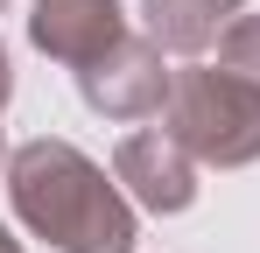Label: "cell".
Here are the masks:
<instances>
[{"label": "cell", "instance_id": "6", "mask_svg": "<svg viewBox=\"0 0 260 253\" xmlns=\"http://www.w3.org/2000/svg\"><path fill=\"white\" fill-rule=\"evenodd\" d=\"M141 21H148V42H162L176 56H204L239 14L225 0H141Z\"/></svg>", "mask_w": 260, "mask_h": 253}, {"label": "cell", "instance_id": "2", "mask_svg": "<svg viewBox=\"0 0 260 253\" xmlns=\"http://www.w3.org/2000/svg\"><path fill=\"white\" fill-rule=\"evenodd\" d=\"M162 126L211 169H246L260 162V84L232 78L225 64H190L176 71Z\"/></svg>", "mask_w": 260, "mask_h": 253}, {"label": "cell", "instance_id": "3", "mask_svg": "<svg viewBox=\"0 0 260 253\" xmlns=\"http://www.w3.org/2000/svg\"><path fill=\"white\" fill-rule=\"evenodd\" d=\"M169 84H176V71L162 64V42H148V36L113 42L99 64L78 71V91H85V106L99 120H148V113H162Z\"/></svg>", "mask_w": 260, "mask_h": 253}, {"label": "cell", "instance_id": "8", "mask_svg": "<svg viewBox=\"0 0 260 253\" xmlns=\"http://www.w3.org/2000/svg\"><path fill=\"white\" fill-rule=\"evenodd\" d=\"M7 91H14V64H7V42H0V106H7Z\"/></svg>", "mask_w": 260, "mask_h": 253}, {"label": "cell", "instance_id": "7", "mask_svg": "<svg viewBox=\"0 0 260 253\" xmlns=\"http://www.w3.org/2000/svg\"><path fill=\"white\" fill-rule=\"evenodd\" d=\"M218 64H225L232 78L260 84V14H239V21L218 36Z\"/></svg>", "mask_w": 260, "mask_h": 253}, {"label": "cell", "instance_id": "1", "mask_svg": "<svg viewBox=\"0 0 260 253\" xmlns=\"http://www.w3.org/2000/svg\"><path fill=\"white\" fill-rule=\"evenodd\" d=\"M7 197L14 218L56 253H134L141 239L127 190L106 183V169L56 134H36L7 155Z\"/></svg>", "mask_w": 260, "mask_h": 253}, {"label": "cell", "instance_id": "11", "mask_svg": "<svg viewBox=\"0 0 260 253\" xmlns=\"http://www.w3.org/2000/svg\"><path fill=\"white\" fill-rule=\"evenodd\" d=\"M0 169H7V141H0Z\"/></svg>", "mask_w": 260, "mask_h": 253}, {"label": "cell", "instance_id": "12", "mask_svg": "<svg viewBox=\"0 0 260 253\" xmlns=\"http://www.w3.org/2000/svg\"><path fill=\"white\" fill-rule=\"evenodd\" d=\"M0 7H7V0H0Z\"/></svg>", "mask_w": 260, "mask_h": 253}, {"label": "cell", "instance_id": "9", "mask_svg": "<svg viewBox=\"0 0 260 253\" xmlns=\"http://www.w3.org/2000/svg\"><path fill=\"white\" fill-rule=\"evenodd\" d=\"M0 253H21V239H14V232H7V225H0Z\"/></svg>", "mask_w": 260, "mask_h": 253}, {"label": "cell", "instance_id": "5", "mask_svg": "<svg viewBox=\"0 0 260 253\" xmlns=\"http://www.w3.org/2000/svg\"><path fill=\"white\" fill-rule=\"evenodd\" d=\"M28 42L56 64L85 71L113 42H127V7L120 0H36L28 7Z\"/></svg>", "mask_w": 260, "mask_h": 253}, {"label": "cell", "instance_id": "4", "mask_svg": "<svg viewBox=\"0 0 260 253\" xmlns=\"http://www.w3.org/2000/svg\"><path fill=\"white\" fill-rule=\"evenodd\" d=\"M197 169L204 162L176 141L169 126H141V134H127V141L113 148V183H120L141 211H162V218L197 204Z\"/></svg>", "mask_w": 260, "mask_h": 253}, {"label": "cell", "instance_id": "10", "mask_svg": "<svg viewBox=\"0 0 260 253\" xmlns=\"http://www.w3.org/2000/svg\"><path fill=\"white\" fill-rule=\"evenodd\" d=\"M225 7H232V14H239V7H246V0H225Z\"/></svg>", "mask_w": 260, "mask_h": 253}]
</instances>
